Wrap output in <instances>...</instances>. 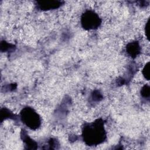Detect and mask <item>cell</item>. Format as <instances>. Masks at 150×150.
I'll list each match as a JSON object with an SVG mask.
<instances>
[{
    "mask_svg": "<svg viewBox=\"0 0 150 150\" xmlns=\"http://www.w3.org/2000/svg\"><path fill=\"white\" fill-rule=\"evenodd\" d=\"M84 140L88 145H97L104 141L105 138L103 121L98 120L84 128Z\"/></svg>",
    "mask_w": 150,
    "mask_h": 150,
    "instance_id": "1",
    "label": "cell"
},
{
    "mask_svg": "<svg viewBox=\"0 0 150 150\" xmlns=\"http://www.w3.org/2000/svg\"><path fill=\"white\" fill-rule=\"evenodd\" d=\"M21 118L23 123L30 129H35L40 125V118L39 114L32 108H23L21 112Z\"/></svg>",
    "mask_w": 150,
    "mask_h": 150,
    "instance_id": "2",
    "label": "cell"
},
{
    "mask_svg": "<svg viewBox=\"0 0 150 150\" xmlns=\"http://www.w3.org/2000/svg\"><path fill=\"white\" fill-rule=\"evenodd\" d=\"M81 25L84 29L90 30L97 29L101 24L98 15L92 11H87L81 16Z\"/></svg>",
    "mask_w": 150,
    "mask_h": 150,
    "instance_id": "3",
    "label": "cell"
},
{
    "mask_svg": "<svg viewBox=\"0 0 150 150\" xmlns=\"http://www.w3.org/2000/svg\"><path fill=\"white\" fill-rule=\"evenodd\" d=\"M127 52L132 56H137L139 52V46L137 42L131 43L127 46Z\"/></svg>",
    "mask_w": 150,
    "mask_h": 150,
    "instance_id": "4",
    "label": "cell"
},
{
    "mask_svg": "<svg viewBox=\"0 0 150 150\" xmlns=\"http://www.w3.org/2000/svg\"><path fill=\"white\" fill-rule=\"evenodd\" d=\"M57 1H42L40 2L39 5L41 9H51V8H56L60 5V4H57Z\"/></svg>",
    "mask_w": 150,
    "mask_h": 150,
    "instance_id": "5",
    "label": "cell"
},
{
    "mask_svg": "<svg viewBox=\"0 0 150 150\" xmlns=\"http://www.w3.org/2000/svg\"><path fill=\"white\" fill-rule=\"evenodd\" d=\"M142 74L144 77L147 80H149V62H148L144 67L142 70Z\"/></svg>",
    "mask_w": 150,
    "mask_h": 150,
    "instance_id": "6",
    "label": "cell"
},
{
    "mask_svg": "<svg viewBox=\"0 0 150 150\" xmlns=\"http://www.w3.org/2000/svg\"><path fill=\"white\" fill-rule=\"evenodd\" d=\"M141 95L144 97H149V86H144L141 90Z\"/></svg>",
    "mask_w": 150,
    "mask_h": 150,
    "instance_id": "7",
    "label": "cell"
},
{
    "mask_svg": "<svg viewBox=\"0 0 150 150\" xmlns=\"http://www.w3.org/2000/svg\"><path fill=\"white\" fill-rule=\"evenodd\" d=\"M149 20L146 22L145 25V35L147 37V38H149Z\"/></svg>",
    "mask_w": 150,
    "mask_h": 150,
    "instance_id": "8",
    "label": "cell"
}]
</instances>
